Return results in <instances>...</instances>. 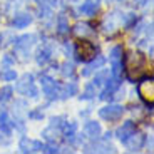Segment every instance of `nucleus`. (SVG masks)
I'll list each match as a JSON object with an SVG mask.
<instances>
[{"mask_svg":"<svg viewBox=\"0 0 154 154\" xmlns=\"http://www.w3.org/2000/svg\"><path fill=\"white\" fill-rule=\"evenodd\" d=\"M124 109L122 106H106V107H102L99 111V116L102 117V119L106 121H116V119H119L121 116H122Z\"/></svg>","mask_w":154,"mask_h":154,"instance_id":"1","label":"nucleus"},{"mask_svg":"<svg viewBox=\"0 0 154 154\" xmlns=\"http://www.w3.org/2000/svg\"><path fill=\"white\" fill-rule=\"evenodd\" d=\"M77 52H79L82 60H89V59H92L96 55L94 45L91 42H87V40H81V42L77 44Z\"/></svg>","mask_w":154,"mask_h":154,"instance_id":"2","label":"nucleus"},{"mask_svg":"<svg viewBox=\"0 0 154 154\" xmlns=\"http://www.w3.org/2000/svg\"><path fill=\"white\" fill-rule=\"evenodd\" d=\"M139 94H141V97H143L146 102L152 104V100H154L152 81H144V82H141V85H139Z\"/></svg>","mask_w":154,"mask_h":154,"instance_id":"3","label":"nucleus"},{"mask_svg":"<svg viewBox=\"0 0 154 154\" xmlns=\"http://www.w3.org/2000/svg\"><path fill=\"white\" fill-rule=\"evenodd\" d=\"M134 132H136V124L132 122V121H127V122L122 124V127H119L117 137H119L121 141H126V139H129Z\"/></svg>","mask_w":154,"mask_h":154,"instance_id":"4","label":"nucleus"},{"mask_svg":"<svg viewBox=\"0 0 154 154\" xmlns=\"http://www.w3.org/2000/svg\"><path fill=\"white\" fill-rule=\"evenodd\" d=\"M42 144L38 143V141H32V139H27L23 137L22 141H20V149L23 151V152H27V151H42Z\"/></svg>","mask_w":154,"mask_h":154,"instance_id":"5","label":"nucleus"},{"mask_svg":"<svg viewBox=\"0 0 154 154\" xmlns=\"http://www.w3.org/2000/svg\"><path fill=\"white\" fill-rule=\"evenodd\" d=\"M126 143H127V147L131 151H137V149H141V146L144 143V136H141V134L136 136V132H134L129 139H126Z\"/></svg>","mask_w":154,"mask_h":154,"instance_id":"6","label":"nucleus"},{"mask_svg":"<svg viewBox=\"0 0 154 154\" xmlns=\"http://www.w3.org/2000/svg\"><path fill=\"white\" fill-rule=\"evenodd\" d=\"M96 12H97V2H94V0H87L81 7V14H84L87 17H92Z\"/></svg>","mask_w":154,"mask_h":154,"instance_id":"7","label":"nucleus"},{"mask_svg":"<svg viewBox=\"0 0 154 154\" xmlns=\"http://www.w3.org/2000/svg\"><path fill=\"white\" fill-rule=\"evenodd\" d=\"M85 134L89 137H97L100 134V126L97 122H87L85 124Z\"/></svg>","mask_w":154,"mask_h":154,"instance_id":"8","label":"nucleus"},{"mask_svg":"<svg viewBox=\"0 0 154 154\" xmlns=\"http://www.w3.org/2000/svg\"><path fill=\"white\" fill-rule=\"evenodd\" d=\"M29 23H30V17L25 15V14H20V15H17L15 19H14V27H17V29L27 27Z\"/></svg>","mask_w":154,"mask_h":154,"instance_id":"9","label":"nucleus"},{"mask_svg":"<svg viewBox=\"0 0 154 154\" xmlns=\"http://www.w3.org/2000/svg\"><path fill=\"white\" fill-rule=\"evenodd\" d=\"M75 34L85 37V35H92L94 30H91V27H89L87 23H79V25L75 27Z\"/></svg>","mask_w":154,"mask_h":154,"instance_id":"10","label":"nucleus"},{"mask_svg":"<svg viewBox=\"0 0 154 154\" xmlns=\"http://www.w3.org/2000/svg\"><path fill=\"white\" fill-rule=\"evenodd\" d=\"M27 85H29V87L32 85V75H23L22 82L17 85V91H19V92H22V94H23V92H27V89H25Z\"/></svg>","mask_w":154,"mask_h":154,"instance_id":"11","label":"nucleus"},{"mask_svg":"<svg viewBox=\"0 0 154 154\" xmlns=\"http://www.w3.org/2000/svg\"><path fill=\"white\" fill-rule=\"evenodd\" d=\"M100 66H104V59H102V57L97 59V62H92V64H91V66H89L87 69L84 70V75H89V74L92 72V70H96L97 67H100Z\"/></svg>","mask_w":154,"mask_h":154,"instance_id":"12","label":"nucleus"},{"mask_svg":"<svg viewBox=\"0 0 154 154\" xmlns=\"http://www.w3.org/2000/svg\"><path fill=\"white\" fill-rule=\"evenodd\" d=\"M49 59H50V50L49 49H44V50H40V52H38L37 62H38V64H45Z\"/></svg>","mask_w":154,"mask_h":154,"instance_id":"13","label":"nucleus"},{"mask_svg":"<svg viewBox=\"0 0 154 154\" xmlns=\"http://www.w3.org/2000/svg\"><path fill=\"white\" fill-rule=\"evenodd\" d=\"M0 143H4V144L10 143V131L5 126H2V131H0Z\"/></svg>","mask_w":154,"mask_h":154,"instance_id":"14","label":"nucleus"},{"mask_svg":"<svg viewBox=\"0 0 154 154\" xmlns=\"http://www.w3.org/2000/svg\"><path fill=\"white\" fill-rule=\"evenodd\" d=\"M94 96H96V84H89L87 87H85L82 97H84V99H91V97H94Z\"/></svg>","mask_w":154,"mask_h":154,"instance_id":"15","label":"nucleus"},{"mask_svg":"<svg viewBox=\"0 0 154 154\" xmlns=\"http://www.w3.org/2000/svg\"><path fill=\"white\" fill-rule=\"evenodd\" d=\"M12 97V87H4L2 91H0V100H8Z\"/></svg>","mask_w":154,"mask_h":154,"instance_id":"16","label":"nucleus"},{"mask_svg":"<svg viewBox=\"0 0 154 154\" xmlns=\"http://www.w3.org/2000/svg\"><path fill=\"white\" fill-rule=\"evenodd\" d=\"M121 54H122V49H121V47H114V49H112V52H111V59H112V62H119Z\"/></svg>","mask_w":154,"mask_h":154,"instance_id":"17","label":"nucleus"},{"mask_svg":"<svg viewBox=\"0 0 154 154\" xmlns=\"http://www.w3.org/2000/svg\"><path fill=\"white\" fill-rule=\"evenodd\" d=\"M32 35L29 37V35H23V37H20L19 38V42H17V45L19 47H27V45H30V40H32Z\"/></svg>","mask_w":154,"mask_h":154,"instance_id":"18","label":"nucleus"},{"mask_svg":"<svg viewBox=\"0 0 154 154\" xmlns=\"http://www.w3.org/2000/svg\"><path fill=\"white\" fill-rule=\"evenodd\" d=\"M67 20H66V17H60L59 19V32L60 34H64V32H67Z\"/></svg>","mask_w":154,"mask_h":154,"instance_id":"19","label":"nucleus"},{"mask_svg":"<svg viewBox=\"0 0 154 154\" xmlns=\"http://www.w3.org/2000/svg\"><path fill=\"white\" fill-rule=\"evenodd\" d=\"M4 79L5 81H12V79H15V72L14 70H8V72L4 74Z\"/></svg>","mask_w":154,"mask_h":154,"instance_id":"20","label":"nucleus"},{"mask_svg":"<svg viewBox=\"0 0 154 154\" xmlns=\"http://www.w3.org/2000/svg\"><path fill=\"white\" fill-rule=\"evenodd\" d=\"M75 91H77V87H75V85H70V87H69V85H67V87H66V96H64V97H67V96H69V94H75Z\"/></svg>","mask_w":154,"mask_h":154,"instance_id":"21","label":"nucleus"},{"mask_svg":"<svg viewBox=\"0 0 154 154\" xmlns=\"http://www.w3.org/2000/svg\"><path fill=\"white\" fill-rule=\"evenodd\" d=\"M64 69H66V70H64V74H66V75H67V74H72V72H74V70H72L74 67H72V66H66Z\"/></svg>","mask_w":154,"mask_h":154,"instance_id":"22","label":"nucleus"},{"mask_svg":"<svg viewBox=\"0 0 154 154\" xmlns=\"http://www.w3.org/2000/svg\"><path fill=\"white\" fill-rule=\"evenodd\" d=\"M38 2H44V0H38Z\"/></svg>","mask_w":154,"mask_h":154,"instance_id":"23","label":"nucleus"}]
</instances>
